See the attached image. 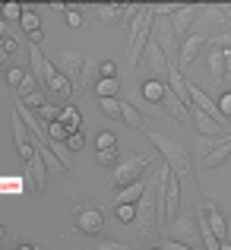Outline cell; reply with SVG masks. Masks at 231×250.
Returning a JSON list of instances; mask_svg holds the SVG:
<instances>
[{
  "label": "cell",
  "instance_id": "1",
  "mask_svg": "<svg viewBox=\"0 0 231 250\" xmlns=\"http://www.w3.org/2000/svg\"><path fill=\"white\" fill-rule=\"evenodd\" d=\"M57 121H63L67 124V130H79V124H83V114H79L76 108H61V114H57Z\"/></svg>",
  "mask_w": 231,
  "mask_h": 250
},
{
  "label": "cell",
  "instance_id": "2",
  "mask_svg": "<svg viewBox=\"0 0 231 250\" xmlns=\"http://www.w3.org/2000/svg\"><path fill=\"white\" fill-rule=\"evenodd\" d=\"M19 25H22L29 35H32V32H42V29H38L42 22H38V13L35 10H22V13H19Z\"/></svg>",
  "mask_w": 231,
  "mask_h": 250
},
{
  "label": "cell",
  "instance_id": "3",
  "mask_svg": "<svg viewBox=\"0 0 231 250\" xmlns=\"http://www.w3.org/2000/svg\"><path fill=\"white\" fill-rule=\"evenodd\" d=\"M95 92L102 98H114V92H117V76H102L98 80V85H95Z\"/></svg>",
  "mask_w": 231,
  "mask_h": 250
},
{
  "label": "cell",
  "instance_id": "4",
  "mask_svg": "<svg viewBox=\"0 0 231 250\" xmlns=\"http://www.w3.org/2000/svg\"><path fill=\"white\" fill-rule=\"evenodd\" d=\"M79 225H83V231L95 234L98 228H102V215H98V212H83V215H79Z\"/></svg>",
  "mask_w": 231,
  "mask_h": 250
},
{
  "label": "cell",
  "instance_id": "5",
  "mask_svg": "<svg viewBox=\"0 0 231 250\" xmlns=\"http://www.w3.org/2000/svg\"><path fill=\"white\" fill-rule=\"evenodd\" d=\"M143 95H146L149 102H162V95H165V85H162V83H155V80H149L146 85H143Z\"/></svg>",
  "mask_w": 231,
  "mask_h": 250
},
{
  "label": "cell",
  "instance_id": "6",
  "mask_svg": "<svg viewBox=\"0 0 231 250\" xmlns=\"http://www.w3.org/2000/svg\"><path fill=\"white\" fill-rule=\"evenodd\" d=\"M67 146L73 149V152H79V149L85 146V136L79 133V130H70V133H67Z\"/></svg>",
  "mask_w": 231,
  "mask_h": 250
},
{
  "label": "cell",
  "instance_id": "7",
  "mask_svg": "<svg viewBox=\"0 0 231 250\" xmlns=\"http://www.w3.org/2000/svg\"><path fill=\"white\" fill-rule=\"evenodd\" d=\"M133 215H136L133 203H121V206H117V219H121V222H133Z\"/></svg>",
  "mask_w": 231,
  "mask_h": 250
},
{
  "label": "cell",
  "instance_id": "8",
  "mask_svg": "<svg viewBox=\"0 0 231 250\" xmlns=\"http://www.w3.org/2000/svg\"><path fill=\"white\" fill-rule=\"evenodd\" d=\"M48 133L54 136V140H67L70 130H67V124H63V121H51V130H48Z\"/></svg>",
  "mask_w": 231,
  "mask_h": 250
},
{
  "label": "cell",
  "instance_id": "9",
  "mask_svg": "<svg viewBox=\"0 0 231 250\" xmlns=\"http://www.w3.org/2000/svg\"><path fill=\"white\" fill-rule=\"evenodd\" d=\"M140 196H143V184H133L127 193H121V200H117V203H133V200H140Z\"/></svg>",
  "mask_w": 231,
  "mask_h": 250
},
{
  "label": "cell",
  "instance_id": "10",
  "mask_svg": "<svg viewBox=\"0 0 231 250\" xmlns=\"http://www.w3.org/2000/svg\"><path fill=\"white\" fill-rule=\"evenodd\" d=\"M121 117H127V121H130V124H133V127H140V124H143V117H140V114H136V111H133V108H127V104H121Z\"/></svg>",
  "mask_w": 231,
  "mask_h": 250
},
{
  "label": "cell",
  "instance_id": "11",
  "mask_svg": "<svg viewBox=\"0 0 231 250\" xmlns=\"http://www.w3.org/2000/svg\"><path fill=\"white\" fill-rule=\"evenodd\" d=\"M114 133H98V149H114Z\"/></svg>",
  "mask_w": 231,
  "mask_h": 250
},
{
  "label": "cell",
  "instance_id": "12",
  "mask_svg": "<svg viewBox=\"0 0 231 250\" xmlns=\"http://www.w3.org/2000/svg\"><path fill=\"white\" fill-rule=\"evenodd\" d=\"M114 159H117L114 149H98V162H102V165H111Z\"/></svg>",
  "mask_w": 231,
  "mask_h": 250
},
{
  "label": "cell",
  "instance_id": "13",
  "mask_svg": "<svg viewBox=\"0 0 231 250\" xmlns=\"http://www.w3.org/2000/svg\"><path fill=\"white\" fill-rule=\"evenodd\" d=\"M57 114H61V108H54V104H42V117H44V121H57Z\"/></svg>",
  "mask_w": 231,
  "mask_h": 250
},
{
  "label": "cell",
  "instance_id": "14",
  "mask_svg": "<svg viewBox=\"0 0 231 250\" xmlns=\"http://www.w3.org/2000/svg\"><path fill=\"white\" fill-rule=\"evenodd\" d=\"M19 13H22V6L16 0H6V19H19Z\"/></svg>",
  "mask_w": 231,
  "mask_h": 250
},
{
  "label": "cell",
  "instance_id": "15",
  "mask_svg": "<svg viewBox=\"0 0 231 250\" xmlns=\"http://www.w3.org/2000/svg\"><path fill=\"white\" fill-rule=\"evenodd\" d=\"M219 111H222L225 117H231V92H225V95L219 98Z\"/></svg>",
  "mask_w": 231,
  "mask_h": 250
},
{
  "label": "cell",
  "instance_id": "16",
  "mask_svg": "<svg viewBox=\"0 0 231 250\" xmlns=\"http://www.w3.org/2000/svg\"><path fill=\"white\" fill-rule=\"evenodd\" d=\"M102 108L108 111V114H121V104H117L114 98H102Z\"/></svg>",
  "mask_w": 231,
  "mask_h": 250
},
{
  "label": "cell",
  "instance_id": "17",
  "mask_svg": "<svg viewBox=\"0 0 231 250\" xmlns=\"http://www.w3.org/2000/svg\"><path fill=\"white\" fill-rule=\"evenodd\" d=\"M67 22H70V25L76 29V25H83V16H79L76 10H67Z\"/></svg>",
  "mask_w": 231,
  "mask_h": 250
},
{
  "label": "cell",
  "instance_id": "18",
  "mask_svg": "<svg viewBox=\"0 0 231 250\" xmlns=\"http://www.w3.org/2000/svg\"><path fill=\"white\" fill-rule=\"evenodd\" d=\"M114 73H117V67H114L111 61H105V63H102V76H114Z\"/></svg>",
  "mask_w": 231,
  "mask_h": 250
},
{
  "label": "cell",
  "instance_id": "19",
  "mask_svg": "<svg viewBox=\"0 0 231 250\" xmlns=\"http://www.w3.org/2000/svg\"><path fill=\"white\" fill-rule=\"evenodd\" d=\"M10 83L16 85V89H22V73H19V70H13V73H10Z\"/></svg>",
  "mask_w": 231,
  "mask_h": 250
},
{
  "label": "cell",
  "instance_id": "20",
  "mask_svg": "<svg viewBox=\"0 0 231 250\" xmlns=\"http://www.w3.org/2000/svg\"><path fill=\"white\" fill-rule=\"evenodd\" d=\"M13 48H16V44H13V42H6V38H0V54H10Z\"/></svg>",
  "mask_w": 231,
  "mask_h": 250
},
{
  "label": "cell",
  "instance_id": "21",
  "mask_svg": "<svg viewBox=\"0 0 231 250\" xmlns=\"http://www.w3.org/2000/svg\"><path fill=\"white\" fill-rule=\"evenodd\" d=\"M3 25H6V22H3V19H0V35H3Z\"/></svg>",
  "mask_w": 231,
  "mask_h": 250
}]
</instances>
